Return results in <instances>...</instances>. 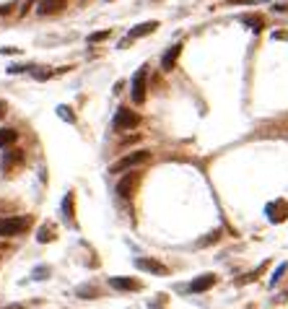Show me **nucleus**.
Masks as SVG:
<instances>
[{"instance_id":"7","label":"nucleus","mask_w":288,"mask_h":309,"mask_svg":"<svg viewBox=\"0 0 288 309\" xmlns=\"http://www.w3.org/2000/svg\"><path fill=\"white\" fill-rule=\"evenodd\" d=\"M265 213H267L270 224H283V221H288V203L285 200H275V203H270L265 208Z\"/></svg>"},{"instance_id":"5","label":"nucleus","mask_w":288,"mask_h":309,"mask_svg":"<svg viewBox=\"0 0 288 309\" xmlns=\"http://www.w3.org/2000/svg\"><path fill=\"white\" fill-rule=\"evenodd\" d=\"M135 268L143 270V273H151V275H159V278L169 275V270H166L164 262H159L154 257H135Z\"/></svg>"},{"instance_id":"22","label":"nucleus","mask_w":288,"mask_h":309,"mask_svg":"<svg viewBox=\"0 0 288 309\" xmlns=\"http://www.w3.org/2000/svg\"><path fill=\"white\" fill-rule=\"evenodd\" d=\"M6 112H8V104H6L3 99H0V120H3V117H6Z\"/></svg>"},{"instance_id":"15","label":"nucleus","mask_w":288,"mask_h":309,"mask_svg":"<svg viewBox=\"0 0 288 309\" xmlns=\"http://www.w3.org/2000/svg\"><path fill=\"white\" fill-rule=\"evenodd\" d=\"M135 179H138V174H132V177H122V179H119V184H117V195H119V197H130V190H132Z\"/></svg>"},{"instance_id":"16","label":"nucleus","mask_w":288,"mask_h":309,"mask_svg":"<svg viewBox=\"0 0 288 309\" xmlns=\"http://www.w3.org/2000/svg\"><path fill=\"white\" fill-rule=\"evenodd\" d=\"M39 242H52L55 239V226H42L39 229V234H37Z\"/></svg>"},{"instance_id":"12","label":"nucleus","mask_w":288,"mask_h":309,"mask_svg":"<svg viewBox=\"0 0 288 309\" xmlns=\"http://www.w3.org/2000/svg\"><path fill=\"white\" fill-rule=\"evenodd\" d=\"M109 286L114 291H140V283L132 278H109Z\"/></svg>"},{"instance_id":"6","label":"nucleus","mask_w":288,"mask_h":309,"mask_svg":"<svg viewBox=\"0 0 288 309\" xmlns=\"http://www.w3.org/2000/svg\"><path fill=\"white\" fill-rule=\"evenodd\" d=\"M159 29V21H146V24H138V26H132L130 29V34L119 42V47H127L130 42H135V39H140V37H146V34H154Z\"/></svg>"},{"instance_id":"3","label":"nucleus","mask_w":288,"mask_h":309,"mask_svg":"<svg viewBox=\"0 0 288 309\" xmlns=\"http://www.w3.org/2000/svg\"><path fill=\"white\" fill-rule=\"evenodd\" d=\"M32 226L29 216H16V219H0V237H19Z\"/></svg>"},{"instance_id":"11","label":"nucleus","mask_w":288,"mask_h":309,"mask_svg":"<svg viewBox=\"0 0 288 309\" xmlns=\"http://www.w3.org/2000/svg\"><path fill=\"white\" fill-rule=\"evenodd\" d=\"M179 55H182V44H172V47L164 52V57H161V68H164V70H172V68L177 65Z\"/></svg>"},{"instance_id":"9","label":"nucleus","mask_w":288,"mask_h":309,"mask_svg":"<svg viewBox=\"0 0 288 309\" xmlns=\"http://www.w3.org/2000/svg\"><path fill=\"white\" fill-rule=\"evenodd\" d=\"M213 286H216V275L213 273H205V275H198L190 283V293H205L208 288H213Z\"/></svg>"},{"instance_id":"4","label":"nucleus","mask_w":288,"mask_h":309,"mask_svg":"<svg viewBox=\"0 0 288 309\" xmlns=\"http://www.w3.org/2000/svg\"><path fill=\"white\" fill-rule=\"evenodd\" d=\"M146 78H148V73H146V68H140L138 73L132 75V81H130V96H132L135 104H143L146 101V88H148Z\"/></svg>"},{"instance_id":"13","label":"nucleus","mask_w":288,"mask_h":309,"mask_svg":"<svg viewBox=\"0 0 288 309\" xmlns=\"http://www.w3.org/2000/svg\"><path fill=\"white\" fill-rule=\"evenodd\" d=\"M19 141V130L13 128H0V148H11Z\"/></svg>"},{"instance_id":"1","label":"nucleus","mask_w":288,"mask_h":309,"mask_svg":"<svg viewBox=\"0 0 288 309\" xmlns=\"http://www.w3.org/2000/svg\"><path fill=\"white\" fill-rule=\"evenodd\" d=\"M148 161H151V151H132V153H127V156H122L119 161H114L109 166V172L112 174H125V172H132L135 166L148 164Z\"/></svg>"},{"instance_id":"17","label":"nucleus","mask_w":288,"mask_h":309,"mask_svg":"<svg viewBox=\"0 0 288 309\" xmlns=\"http://www.w3.org/2000/svg\"><path fill=\"white\" fill-rule=\"evenodd\" d=\"M285 270H288V262H280V265H278V270L270 275V286H275V283L280 281V278H283V273H285Z\"/></svg>"},{"instance_id":"23","label":"nucleus","mask_w":288,"mask_h":309,"mask_svg":"<svg viewBox=\"0 0 288 309\" xmlns=\"http://www.w3.org/2000/svg\"><path fill=\"white\" fill-rule=\"evenodd\" d=\"M272 39H288V32H272Z\"/></svg>"},{"instance_id":"14","label":"nucleus","mask_w":288,"mask_h":309,"mask_svg":"<svg viewBox=\"0 0 288 309\" xmlns=\"http://www.w3.org/2000/svg\"><path fill=\"white\" fill-rule=\"evenodd\" d=\"M241 24H247V29H252V32H262V26H265L262 16H257V13H244Z\"/></svg>"},{"instance_id":"21","label":"nucleus","mask_w":288,"mask_h":309,"mask_svg":"<svg viewBox=\"0 0 288 309\" xmlns=\"http://www.w3.org/2000/svg\"><path fill=\"white\" fill-rule=\"evenodd\" d=\"M218 239H221V231H213V234H208V237H205V239H200L198 244H200V247H205V244H210V242H218Z\"/></svg>"},{"instance_id":"19","label":"nucleus","mask_w":288,"mask_h":309,"mask_svg":"<svg viewBox=\"0 0 288 309\" xmlns=\"http://www.w3.org/2000/svg\"><path fill=\"white\" fill-rule=\"evenodd\" d=\"M57 115L63 117V120H68V122H75V115H73V110H70V107H65V104H60V107H57Z\"/></svg>"},{"instance_id":"20","label":"nucleus","mask_w":288,"mask_h":309,"mask_svg":"<svg viewBox=\"0 0 288 309\" xmlns=\"http://www.w3.org/2000/svg\"><path fill=\"white\" fill-rule=\"evenodd\" d=\"M109 37H112V32H94V34L88 37V42L96 44V42H104V39H109Z\"/></svg>"},{"instance_id":"24","label":"nucleus","mask_w":288,"mask_h":309,"mask_svg":"<svg viewBox=\"0 0 288 309\" xmlns=\"http://www.w3.org/2000/svg\"><path fill=\"white\" fill-rule=\"evenodd\" d=\"M3 309H24L21 304H8V306H3Z\"/></svg>"},{"instance_id":"18","label":"nucleus","mask_w":288,"mask_h":309,"mask_svg":"<svg viewBox=\"0 0 288 309\" xmlns=\"http://www.w3.org/2000/svg\"><path fill=\"white\" fill-rule=\"evenodd\" d=\"M63 211H65V219L73 221V192L65 195V200H63Z\"/></svg>"},{"instance_id":"8","label":"nucleus","mask_w":288,"mask_h":309,"mask_svg":"<svg viewBox=\"0 0 288 309\" xmlns=\"http://www.w3.org/2000/svg\"><path fill=\"white\" fill-rule=\"evenodd\" d=\"M21 161H24V151L21 148H3V161H0L3 172H13Z\"/></svg>"},{"instance_id":"2","label":"nucleus","mask_w":288,"mask_h":309,"mask_svg":"<svg viewBox=\"0 0 288 309\" xmlns=\"http://www.w3.org/2000/svg\"><path fill=\"white\" fill-rule=\"evenodd\" d=\"M140 125V115L130 110V107H119V110L114 112L112 117V128L117 133H125V130H132V128H138Z\"/></svg>"},{"instance_id":"10","label":"nucleus","mask_w":288,"mask_h":309,"mask_svg":"<svg viewBox=\"0 0 288 309\" xmlns=\"http://www.w3.org/2000/svg\"><path fill=\"white\" fill-rule=\"evenodd\" d=\"M65 0H37V13L39 16H50V13L63 11Z\"/></svg>"}]
</instances>
